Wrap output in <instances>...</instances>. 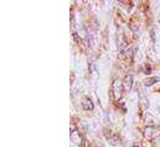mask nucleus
Instances as JSON below:
<instances>
[{
    "label": "nucleus",
    "mask_w": 160,
    "mask_h": 147,
    "mask_svg": "<svg viewBox=\"0 0 160 147\" xmlns=\"http://www.w3.org/2000/svg\"><path fill=\"white\" fill-rule=\"evenodd\" d=\"M122 85H123V88H124L125 92H129L130 88H132V85H133V77L130 74L125 75L124 79H123V82H122Z\"/></svg>",
    "instance_id": "nucleus-1"
},
{
    "label": "nucleus",
    "mask_w": 160,
    "mask_h": 147,
    "mask_svg": "<svg viewBox=\"0 0 160 147\" xmlns=\"http://www.w3.org/2000/svg\"><path fill=\"white\" fill-rule=\"evenodd\" d=\"M93 102L89 99V98H83L82 99V108L84 109V110H93Z\"/></svg>",
    "instance_id": "nucleus-2"
},
{
    "label": "nucleus",
    "mask_w": 160,
    "mask_h": 147,
    "mask_svg": "<svg viewBox=\"0 0 160 147\" xmlns=\"http://www.w3.org/2000/svg\"><path fill=\"white\" fill-rule=\"evenodd\" d=\"M158 82H159V78H158V77H153V78L147 79V80L144 82V84H145L147 87H150V85H153V84H155V83H158Z\"/></svg>",
    "instance_id": "nucleus-3"
},
{
    "label": "nucleus",
    "mask_w": 160,
    "mask_h": 147,
    "mask_svg": "<svg viewBox=\"0 0 160 147\" xmlns=\"http://www.w3.org/2000/svg\"><path fill=\"white\" fill-rule=\"evenodd\" d=\"M145 73L147 74L150 73V66H149V64H147V71H145Z\"/></svg>",
    "instance_id": "nucleus-4"
},
{
    "label": "nucleus",
    "mask_w": 160,
    "mask_h": 147,
    "mask_svg": "<svg viewBox=\"0 0 160 147\" xmlns=\"http://www.w3.org/2000/svg\"><path fill=\"white\" fill-rule=\"evenodd\" d=\"M135 147H137V146H135Z\"/></svg>",
    "instance_id": "nucleus-5"
}]
</instances>
